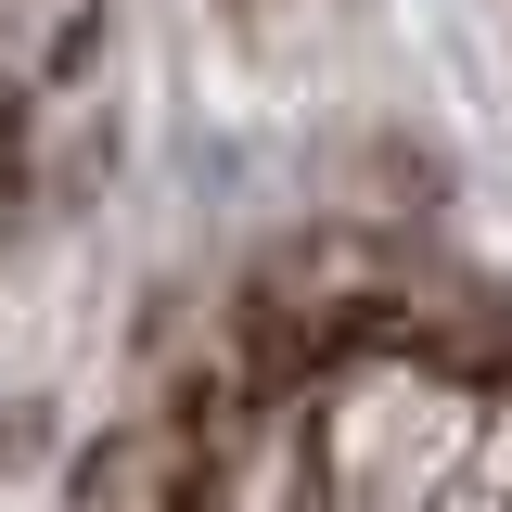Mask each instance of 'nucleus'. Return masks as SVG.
<instances>
[{
	"label": "nucleus",
	"mask_w": 512,
	"mask_h": 512,
	"mask_svg": "<svg viewBox=\"0 0 512 512\" xmlns=\"http://www.w3.org/2000/svg\"><path fill=\"white\" fill-rule=\"evenodd\" d=\"M141 512H512V333L333 308L218 384Z\"/></svg>",
	"instance_id": "f257e3e1"
}]
</instances>
